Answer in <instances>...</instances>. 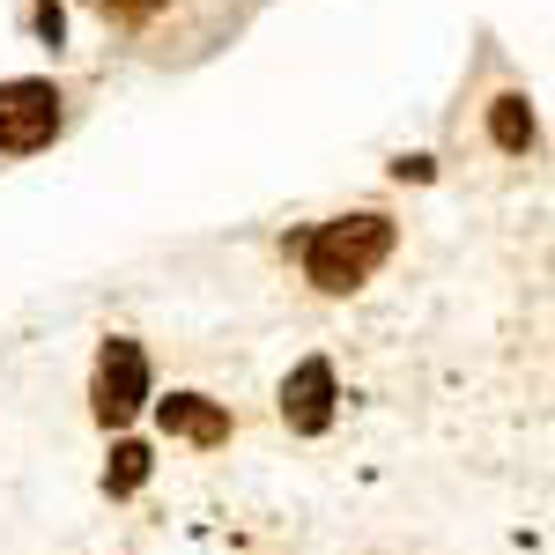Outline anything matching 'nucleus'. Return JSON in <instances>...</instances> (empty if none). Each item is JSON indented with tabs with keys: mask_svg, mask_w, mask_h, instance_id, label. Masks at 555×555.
I'll return each mask as SVG.
<instances>
[{
	"mask_svg": "<svg viewBox=\"0 0 555 555\" xmlns=\"http://www.w3.org/2000/svg\"><path fill=\"white\" fill-rule=\"evenodd\" d=\"M104 8H112V0H104ZM119 8H127L133 23H141V15H149V8H156V0H119Z\"/></svg>",
	"mask_w": 555,
	"mask_h": 555,
	"instance_id": "obj_9",
	"label": "nucleus"
},
{
	"mask_svg": "<svg viewBox=\"0 0 555 555\" xmlns=\"http://www.w3.org/2000/svg\"><path fill=\"white\" fill-rule=\"evenodd\" d=\"M149 481V444H112V467H104V489L112 496H133Z\"/></svg>",
	"mask_w": 555,
	"mask_h": 555,
	"instance_id": "obj_7",
	"label": "nucleus"
},
{
	"mask_svg": "<svg viewBox=\"0 0 555 555\" xmlns=\"http://www.w3.org/2000/svg\"><path fill=\"white\" fill-rule=\"evenodd\" d=\"M282 423L304 429V437H319V429L334 423V363L326 356H311V363L289 371V385H282Z\"/></svg>",
	"mask_w": 555,
	"mask_h": 555,
	"instance_id": "obj_4",
	"label": "nucleus"
},
{
	"mask_svg": "<svg viewBox=\"0 0 555 555\" xmlns=\"http://www.w3.org/2000/svg\"><path fill=\"white\" fill-rule=\"evenodd\" d=\"M38 30H44V44L67 38V15H60V0H44V8H38Z\"/></svg>",
	"mask_w": 555,
	"mask_h": 555,
	"instance_id": "obj_8",
	"label": "nucleus"
},
{
	"mask_svg": "<svg viewBox=\"0 0 555 555\" xmlns=\"http://www.w3.org/2000/svg\"><path fill=\"white\" fill-rule=\"evenodd\" d=\"M489 133H496V149L526 156V149H533V112H526V96H496V104H489Z\"/></svg>",
	"mask_w": 555,
	"mask_h": 555,
	"instance_id": "obj_6",
	"label": "nucleus"
},
{
	"mask_svg": "<svg viewBox=\"0 0 555 555\" xmlns=\"http://www.w3.org/2000/svg\"><path fill=\"white\" fill-rule=\"evenodd\" d=\"M141 408H149V356L133 341H104V356H96V423L127 429Z\"/></svg>",
	"mask_w": 555,
	"mask_h": 555,
	"instance_id": "obj_2",
	"label": "nucleus"
},
{
	"mask_svg": "<svg viewBox=\"0 0 555 555\" xmlns=\"http://www.w3.org/2000/svg\"><path fill=\"white\" fill-rule=\"evenodd\" d=\"M385 253H392V222H385V215H341V222L311 230L304 274H311L326 297H348V289H363L385 267Z\"/></svg>",
	"mask_w": 555,
	"mask_h": 555,
	"instance_id": "obj_1",
	"label": "nucleus"
},
{
	"mask_svg": "<svg viewBox=\"0 0 555 555\" xmlns=\"http://www.w3.org/2000/svg\"><path fill=\"white\" fill-rule=\"evenodd\" d=\"M60 133V89L52 82H0V149L30 156Z\"/></svg>",
	"mask_w": 555,
	"mask_h": 555,
	"instance_id": "obj_3",
	"label": "nucleus"
},
{
	"mask_svg": "<svg viewBox=\"0 0 555 555\" xmlns=\"http://www.w3.org/2000/svg\"><path fill=\"white\" fill-rule=\"evenodd\" d=\"M156 423L185 437V444H222L230 437V408H215L201 392H171V400H156Z\"/></svg>",
	"mask_w": 555,
	"mask_h": 555,
	"instance_id": "obj_5",
	"label": "nucleus"
}]
</instances>
